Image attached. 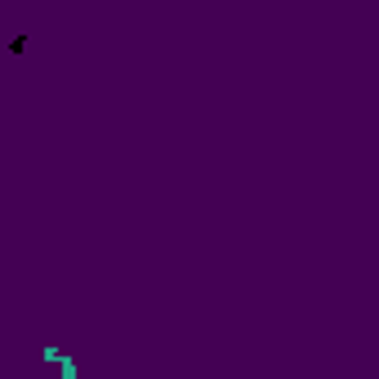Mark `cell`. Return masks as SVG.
Returning a JSON list of instances; mask_svg holds the SVG:
<instances>
[{
    "mask_svg": "<svg viewBox=\"0 0 379 379\" xmlns=\"http://www.w3.org/2000/svg\"><path fill=\"white\" fill-rule=\"evenodd\" d=\"M41 357L49 361V366H58V375H63V379H76V366H72V357H63L58 348H45Z\"/></svg>",
    "mask_w": 379,
    "mask_h": 379,
    "instance_id": "obj_1",
    "label": "cell"
}]
</instances>
